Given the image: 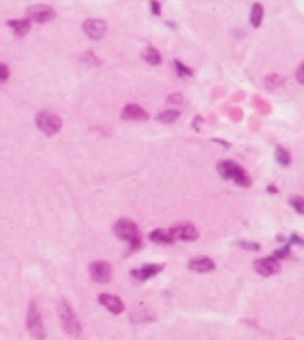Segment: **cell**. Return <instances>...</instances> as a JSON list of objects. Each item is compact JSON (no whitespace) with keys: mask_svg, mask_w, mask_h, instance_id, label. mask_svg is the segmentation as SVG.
<instances>
[{"mask_svg":"<svg viewBox=\"0 0 304 340\" xmlns=\"http://www.w3.org/2000/svg\"><path fill=\"white\" fill-rule=\"evenodd\" d=\"M123 120H148V112L141 105H125V109L121 112Z\"/></svg>","mask_w":304,"mask_h":340,"instance_id":"obj_10","label":"cell"},{"mask_svg":"<svg viewBox=\"0 0 304 340\" xmlns=\"http://www.w3.org/2000/svg\"><path fill=\"white\" fill-rule=\"evenodd\" d=\"M161 268H164V265H143L141 270H134V272H132V277H134V279H139V282H146V279H150V277L159 275V272H161Z\"/></svg>","mask_w":304,"mask_h":340,"instance_id":"obj_13","label":"cell"},{"mask_svg":"<svg viewBox=\"0 0 304 340\" xmlns=\"http://www.w3.org/2000/svg\"><path fill=\"white\" fill-rule=\"evenodd\" d=\"M284 75H279V73H270V75H266V80H263V84H266V88L268 91H277V88L284 86Z\"/></svg>","mask_w":304,"mask_h":340,"instance_id":"obj_14","label":"cell"},{"mask_svg":"<svg viewBox=\"0 0 304 340\" xmlns=\"http://www.w3.org/2000/svg\"><path fill=\"white\" fill-rule=\"evenodd\" d=\"M291 206L300 213V216H304V198H300V195H293V198H291Z\"/></svg>","mask_w":304,"mask_h":340,"instance_id":"obj_24","label":"cell"},{"mask_svg":"<svg viewBox=\"0 0 304 340\" xmlns=\"http://www.w3.org/2000/svg\"><path fill=\"white\" fill-rule=\"evenodd\" d=\"M114 234L123 241L132 243V250H139L141 247V238H139V227H136L134 220H127V218H121L116 225H114Z\"/></svg>","mask_w":304,"mask_h":340,"instance_id":"obj_1","label":"cell"},{"mask_svg":"<svg viewBox=\"0 0 304 340\" xmlns=\"http://www.w3.org/2000/svg\"><path fill=\"white\" fill-rule=\"evenodd\" d=\"M234 170H236V164L229 161V159H225V161L218 164V172H220L222 179H232V177H234Z\"/></svg>","mask_w":304,"mask_h":340,"instance_id":"obj_16","label":"cell"},{"mask_svg":"<svg viewBox=\"0 0 304 340\" xmlns=\"http://www.w3.org/2000/svg\"><path fill=\"white\" fill-rule=\"evenodd\" d=\"M57 311H59V320H61V324H64V329L68 331L70 336H80V322H77V315L73 313V309L68 306V302L66 299H59V304H57Z\"/></svg>","mask_w":304,"mask_h":340,"instance_id":"obj_2","label":"cell"},{"mask_svg":"<svg viewBox=\"0 0 304 340\" xmlns=\"http://www.w3.org/2000/svg\"><path fill=\"white\" fill-rule=\"evenodd\" d=\"M143 59H146L148 64H152V66H159L161 64V53H159L157 48H152V46H148V48H143Z\"/></svg>","mask_w":304,"mask_h":340,"instance_id":"obj_15","label":"cell"},{"mask_svg":"<svg viewBox=\"0 0 304 340\" xmlns=\"http://www.w3.org/2000/svg\"><path fill=\"white\" fill-rule=\"evenodd\" d=\"M82 61H84V64H93V66H98V64H100V61H98V59H95V57H93V55H91V53L82 55Z\"/></svg>","mask_w":304,"mask_h":340,"instance_id":"obj_26","label":"cell"},{"mask_svg":"<svg viewBox=\"0 0 304 340\" xmlns=\"http://www.w3.org/2000/svg\"><path fill=\"white\" fill-rule=\"evenodd\" d=\"M150 9H152V14H154V16H159V14H161V7H159L157 0H152V2H150Z\"/></svg>","mask_w":304,"mask_h":340,"instance_id":"obj_31","label":"cell"},{"mask_svg":"<svg viewBox=\"0 0 304 340\" xmlns=\"http://www.w3.org/2000/svg\"><path fill=\"white\" fill-rule=\"evenodd\" d=\"M177 118H180V109H166V112H161L157 116V120L164 125H170V123H175Z\"/></svg>","mask_w":304,"mask_h":340,"instance_id":"obj_20","label":"cell"},{"mask_svg":"<svg viewBox=\"0 0 304 340\" xmlns=\"http://www.w3.org/2000/svg\"><path fill=\"white\" fill-rule=\"evenodd\" d=\"M236 245H239V247H245V250H252V252H254V250H259V243H247V241H241V243H236Z\"/></svg>","mask_w":304,"mask_h":340,"instance_id":"obj_29","label":"cell"},{"mask_svg":"<svg viewBox=\"0 0 304 340\" xmlns=\"http://www.w3.org/2000/svg\"><path fill=\"white\" fill-rule=\"evenodd\" d=\"M89 275L91 279L98 283H107L111 279V265L105 263V261H95V263L89 265Z\"/></svg>","mask_w":304,"mask_h":340,"instance_id":"obj_6","label":"cell"},{"mask_svg":"<svg viewBox=\"0 0 304 340\" xmlns=\"http://www.w3.org/2000/svg\"><path fill=\"white\" fill-rule=\"evenodd\" d=\"M168 234L173 241H195V238H198V229H195V225H191V223H180V225H175V227H170Z\"/></svg>","mask_w":304,"mask_h":340,"instance_id":"obj_5","label":"cell"},{"mask_svg":"<svg viewBox=\"0 0 304 340\" xmlns=\"http://www.w3.org/2000/svg\"><path fill=\"white\" fill-rule=\"evenodd\" d=\"M84 34L89 36V39H102L107 32V23L105 21H100V18H89V21H84L82 25Z\"/></svg>","mask_w":304,"mask_h":340,"instance_id":"obj_8","label":"cell"},{"mask_svg":"<svg viewBox=\"0 0 304 340\" xmlns=\"http://www.w3.org/2000/svg\"><path fill=\"white\" fill-rule=\"evenodd\" d=\"M36 127L41 129L43 134L53 136L61 129V118L55 116V113H50V112H41L39 116H36Z\"/></svg>","mask_w":304,"mask_h":340,"instance_id":"obj_4","label":"cell"},{"mask_svg":"<svg viewBox=\"0 0 304 340\" xmlns=\"http://www.w3.org/2000/svg\"><path fill=\"white\" fill-rule=\"evenodd\" d=\"M168 105H184V95H180V93H173V95H168V100H166Z\"/></svg>","mask_w":304,"mask_h":340,"instance_id":"obj_25","label":"cell"},{"mask_svg":"<svg viewBox=\"0 0 304 340\" xmlns=\"http://www.w3.org/2000/svg\"><path fill=\"white\" fill-rule=\"evenodd\" d=\"M286 256H291V247H281V250L275 252V258H286Z\"/></svg>","mask_w":304,"mask_h":340,"instance_id":"obj_27","label":"cell"},{"mask_svg":"<svg viewBox=\"0 0 304 340\" xmlns=\"http://www.w3.org/2000/svg\"><path fill=\"white\" fill-rule=\"evenodd\" d=\"M232 179H234V182L239 184V186H250V184H252V179L247 177V172H245L243 168H241V166H236L234 177H232Z\"/></svg>","mask_w":304,"mask_h":340,"instance_id":"obj_21","label":"cell"},{"mask_svg":"<svg viewBox=\"0 0 304 340\" xmlns=\"http://www.w3.org/2000/svg\"><path fill=\"white\" fill-rule=\"evenodd\" d=\"M254 270H257L259 275H263V277H273V275H277V272L281 270V263H279V258H275V256L259 258L257 263H254Z\"/></svg>","mask_w":304,"mask_h":340,"instance_id":"obj_7","label":"cell"},{"mask_svg":"<svg viewBox=\"0 0 304 340\" xmlns=\"http://www.w3.org/2000/svg\"><path fill=\"white\" fill-rule=\"evenodd\" d=\"M275 157H277V161H279L281 166H291V152H288L286 147L277 145V150H275Z\"/></svg>","mask_w":304,"mask_h":340,"instance_id":"obj_22","label":"cell"},{"mask_svg":"<svg viewBox=\"0 0 304 340\" xmlns=\"http://www.w3.org/2000/svg\"><path fill=\"white\" fill-rule=\"evenodd\" d=\"M295 80H298L300 84H304V61L298 66V71H295Z\"/></svg>","mask_w":304,"mask_h":340,"instance_id":"obj_28","label":"cell"},{"mask_svg":"<svg viewBox=\"0 0 304 340\" xmlns=\"http://www.w3.org/2000/svg\"><path fill=\"white\" fill-rule=\"evenodd\" d=\"M28 16H30V21H34V23H48V21L55 18V9L48 5H36V7H30L28 9Z\"/></svg>","mask_w":304,"mask_h":340,"instance_id":"obj_9","label":"cell"},{"mask_svg":"<svg viewBox=\"0 0 304 340\" xmlns=\"http://www.w3.org/2000/svg\"><path fill=\"white\" fill-rule=\"evenodd\" d=\"M261 21H263V5L261 2H254V5H252V12H250L252 28H261Z\"/></svg>","mask_w":304,"mask_h":340,"instance_id":"obj_17","label":"cell"},{"mask_svg":"<svg viewBox=\"0 0 304 340\" xmlns=\"http://www.w3.org/2000/svg\"><path fill=\"white\" fill-rule=\"evenodd\" d=\"M9 28L14 29L16 36H25L30 32V21H25V18H21V21H9Z\"/></svg>","mask_w":304,"mask_h":340,"instance_id":"obj_19","label":"cell"},{"mask_svg":"<svg viewBox=\"0 0 304 340\" xmlns=\"http://www.w3.org/2000/svg\"><path fill=\"white\" fill-rule=\"evenodd\" d=\"M150 241L152 243H161V245H168V243H173V238H170L168 229H154L150 234Z\"/></svg>","mask_w":304,"mask_h":340,"instance_id":"obj_18","label":"cell"},{"mask_svg":"<svg viewBox=\"0 0 304 340\" xmlns=\"http://www.w3.org/2000/svg\"><path fill=\"white\" fill-rule=\"evenodd\" d=\"M100 304L105 306L107 311H111V313H123L125 311V306H123V302L116 297V295H107V293H102L100 295Z\"/></svg>","mask_w":304,"mask_h":340,"instance_id":"obj_11","label":"cell"},{"mask_svg":"<svg viewBox=\"0 0 304 340\" xmlns=\"http://www.w3.org/2000/svg\"><path fill=\"white\" fill-rule=\"evenodd\" d=\"M28 329L30 334L34 336L36 340H43L46 338V329H43V322H41V313H39V306L36 302H32L28 309Z\"/></svg>","mask_w":304,"mask_h":340,"instance_id":"obj_3","label":"cell"},{"mask_svg":"<svg viewBox=\"0 0 304 340\" xmlns=\"http://www.w3.org/2000/svg\"><path fill=\"white\" fill-rule=\"evenodd\" d=\"M7 77H9V68H7V64H0V82H5Z\"/></svg>","mask_w":304,"mask_h":340,"instance_id":"obj_30","label":"cell"},{"mask_svg":"<svg viewBox=\"0 0 304 340\" xmlns=\"http://www.w3.org/2000/svg\"><path fill=\"white\" fill-rule=\"evenodd\" d=\"M173 66H175V71H177V75H180V77H191V75H193V71H191V68H188L186 64L177 61V59L173 61Z\"/></svg>","mask_w":304,"mask_h":340,"instance_id":"obj_23","label":"cell"},{"mask_svg":"<svg viewBox=\"0 0 304 340\" xmlns=\"http://www.w3.org/2000/svg\"><path fill=\"white\" fill-rule=\"evenodd\" d=\"M213 268H216V263L207 256L191 258V261H188V270H193V272H211Z\"/></svg>","mask_w":304,"mask_h":340,"instance_id":"obj_12","label":"cell"},{"mask_svg":"<svg viewBox=\"0 0 304 340\" xmlns=\"http://www.w3.org/2000/svg\"><path fill=\"white\" fill-rule=\"evenodd\" d=\"M291 243H298V245L304 247V241H302V238H298V236H291Z\"/></svg>","mask_w":304,"mask_h":340,"instance_id":"obj_32","label":"cell"}]
</instances>
